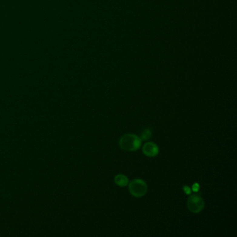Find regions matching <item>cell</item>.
Here are the masks:
<instances>
[{"label":"cell","instance_id":"obj_4","mask_svg":"<svg viewBox=\"0 0 237 237\" xmlns=\"http://www.w3.org/2000/svg\"><path fill=\"white\" fill-rule=\"evenodd\" d=\"M159 148L158 145L152 142H148L143 145V152L145 156L149 157H154L158 155Z\"/></svg>","mask_w":237,"mask_h":237},{"label":"cell","instance_id":"obj_6","mask_svg":"<svg viewBox=\"0 0 237 237\" xmlns=\"http://www.w3.org/2000/svg\"><path fill=\"white\" fill-rule=\"evenodd\" d=\"M152 136V131L150 129H145L144 131L142 132L141 134V137L140 139L143 141H146V140L149 139Z\"/></svg>","mask_w":237,"mask_h":237},{"label":"cell","instance_id":"obj_2","mask_svg":"<svg viewBox=\"0 0 237 237\" xmlns=\"http://www.w3.org/2000/svg\"><path fill=\"white\" fill-rule=\"evenodd\" d=\"M129 191L132 195L136 198H141L147 193L148 185L145 182L141 179H135L130 182Z\"/></svg>","mask_w":237,"mask_h":237},{"label":"cell","instance_id":"obj_1","mask_svg":"<svg viewBox=\"0 0 237 237\" xmlns=\"http://www.w3.org/2000/svg\"><path fill=\"white\" fill-rule=\"evenodd\" d=\"M142 140L133 134H126L120 138L119 145L123 150L134 152L139 150L141 146Z\"/></svg>","mask_w":237,"mask_h":237},{"label":"cell","instance_id":"obj_7","mask_svg":"<svg viewBox=\"0 0 237 237\" xmlns=\"http://www.w3.org/2000/svg\"><path fill=\"white\" fill-rule=\"evenodd\" d=\"M183 190L184 191V193L187 194V195H190L191 193V189H190V187L188 186H184L183 188Z\"/></svg>","mask_w":237,"mask_h":237},{"label":"cell","instance_id":"obj_3","mask_svg":"<svg viewBox=\"0 0 237 237\" xmlns=\"http://www.w3.org/2000/svg\"><path fill=\"white\" fill-rule=\"evenodd\" d=\"M187 207L190 212L198 214L205 207V202L200 194L195 193L190 195L187 200Z\"/></svg>","mask_w":237,"mask_h":237},{"label":"cell","instance_id":"obj_8","mask_svg":"<svg viewBox=\"0 0 237 237\" xmlns=\"http://www.w3.org/2000/svg\"><path fill=\"white\" fill-rule=\"evenodd\" d=\"M192 190L194 192H198L199 191V184L198 183H195L192 186Z\"/></svg>","mask_w":237,"mask_h":237},{"label":"cell","instance_id":"obj_5","mask_svg":"<svg viewBox=\"0 0 237 237\" xmlns=\"http://www.w3.org/2000/svg\"><path fill=\"white\" fill-rule=\"evenodd\" d=\"M114 182L118 186L120 187H125L129 184V179H128L127 176L121 174L116 175L114 178Z\"/></svg>","mask_w":237,"mask_h":237}]
</instances>
